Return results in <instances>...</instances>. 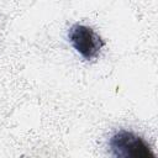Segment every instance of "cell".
<instances>
[{"mask_svg": "<svg viewBox=\"0 0 158 158\" xmlns=\"http://www.w3.org/2000/svg\"><path fill=\"white\" fill-rule=\"evenodd\" d=\"M109 144L112 156L118 158H156L149 144L141 136L127 130L115 132Z\"/></svg>", "mask_w": 158, "mask_h": 158, "instance_id": "1", "label": "cell"}, {"mask_svg": "<svg viewBox=\"0 0 158 158\" xmlns=\"http://www.w3.org/2000/svg\"><path fill=\"white\" fill-rule=\"evenodd\" d=\"M68 38L74 49L86 60L95 58L105 46L104 40L89 26L75 23L68 31Z\"/></svg>", "mask_w": 158, "mask_h": 158, "instance_id": "2", "label": "cell"}]
</instances>
